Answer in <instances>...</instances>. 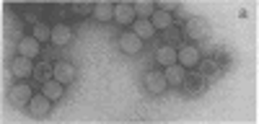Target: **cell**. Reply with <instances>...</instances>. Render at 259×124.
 <instances>
[{"instance_id":"7a4b0ae2","label":"cell","mask_w":259,"mask_h":124,"mask_svg":"<svg viewBox=\"0 0 259 124\" xmlns=\"http://www.w3.org/2000/svg\"><path fill=\"white\" fill-rule=\"evenodd\" d=\"M11 103L16 109H24V106H29L31 103V98H34V93H31V86H26V83H18V86H13L11 88Z\"/></svg>"},{"instance_id":"603a6c76","label":"cell","mask_w":259,"mask_h":124,"mask_svg":"<svg viewBox=\"0 0 259 124\" xmlns=\"http://www.w3.org/2000/svg\"><path fill=\"white\" fill-rule=\"evenodd\" d=\"M133 11H135V16H143V18H148V16H153V3H135L133 6Z\"/></svg>"},{"instance_id":"44dd1931","label":"cell","mask_w":259,"mask_h":124,"mask_svg":"<svg viewBox=\"0 0 259 124\" xmlns=\"http://www.w3.org/2000/svg\"><path fill=\"white\" fill-rule=\"evenodd\" d=\"M212 59L218 62V68H221V73L223 70H228L231 65H233V57L226 52V49H215V54H212Z\"/></svg>"},{"instance_id":"8fae6325","label":"cell","mask_w":259,"mask_h":124,"mask_svg":"<svg viewBox=\"0 0 259 124\" xmlns=\"http://www.w3.org/2000/svg\"><path fill=\"white\" fill-rule=\"evenodd\" d=\"M11 73L16 75V78H29V75H34V65L29 62V57H16L13 59V65H11Z\"/></svg>"},{"instance_id":"4316f807","label":"cell","mask_w":259,"mask_h":124,"mask_svg":"<svg viewBox=\"0 0 259 124\" xmlns=\"http://www.w3.org/2000/svg\"><path fill=\"white\" fill-rule=\"evenodd\" d=\"M52 16H55V18H62V16H65V8H52Z\"/></svg>"},{"instance_id":"cb8c5ba5","label":"cell","mask_w":259,"mask_h":124,"mask_svg":"<svg viewBox=\"0 0 259 124\" xmlns=\"http://www.w3.org/2000/svg\"><path fill=\"white\" fill-rule=\"evenodd\" d=\"M34 39H36V41H47V39H52V31H50L45 24H36V26H34Z\"/></svg>"},{"instance_id":"7402d4cb","label":"cell","mask_w":259,"mask_h":124,"mask_svg":"<svg viewBox=\"0 0 259 124\" xmlns=\"http://www.w3.org/2000/svg\"><path fill=\"white\" fill-rule=\"evenodd\" d=\"M94 13H96V18H99V21H109V16H114V6L101 3V6H96V8H94Z\"/></svg>"},{"instance_id":"9a60e30c","label":"cell","mask_w":259,"mask_h":124,"mask_svg":"<svg viewBox=\"0 0 259 124\" xmlns=\"http://www.w3.org/2000/svg\"><path fill=\"white\" fill-rule=\"evenodd\" d=\"M166 83H171V86H182L184 83V78H187V70L179 65V62H174V65H168L166 68Z\"/></svg>"},{"instance_id":"8992f818","label":"cell","mask_w":259,"mask_h":124,"mask_svg":"<svg viewBox=\"0 0 259 124\" xmlns=\"http://www.w3.org/2000/svg\"><path fill=\"white\" fill-rule=\"evenodd\" d=\"M166 86H168V83H166V75H163V73L153 70V73L145 75V88H148L150 93H163Z\"/></svg>"},{"instance_id":"ffe728a7","label":"cell","mask_w":259,"mask_h":124,"mask_svg":"<svg viewBox=\"0 0 259 124\" xmlns=\"http://www.w3.org/2000/svg\"><path fill=\"white\" fill-rule=\"evenodd\" d=\"M41 88H45V96H50L52 101H57V98L62 96V83H60V80H55V78H52V80H47Z\"/></svg>"},{"instance_id":"4fadbf2b","label":"cell","mask_w":259,"mask_h":124,"mask_svg":"<svg viewBox=\"0 0 259 124\" xmlns=\"http://www.w3.org/2000/svg\"><path fill=\"white\" fill-rule=\"evenodd\" d=\"M39 52H41V49H39V41H36L34 36H26V39L18 41V54H21V57H29V59H31V57H36Z\"/></svg>"},{"instance_id":"d6986e66","label":"cell","mask_w":259,"mask_h":124,"mask_svg":"<svg viewBox=\"0 0 259 124\" xmlns=\"http://www.w3.org/2000/svg\"><path fill=\"white\" fill-rule=\"evenodd\" d=\"M163 41H166V47H182V31L177 29V26H171V29H166L163 31Z\"/></svg>"},{"instance_id":"ba28073f","label":"cell","mask_w":259,"mask_h":124,"mask_svg":"<svg viewBox=\"0 0 259 124\" xmlns=\"http://www.w3.org/2000/svg\"><path fill=\"white\" fill-rule=\"evenodd\" d=\"M73 78H75V68L70 65L68 59L55 62V80H60L62 86H65V83H73Z\"/></svg>"},{"instance_id":"5bb4252c","label":"cell","mask_w":259,"mask_h":124,"mask_svg":"<svg viewBox=\"0 0 259 124\" xmlns=\"http://www.w3.org/2000/svg\"><path fill=\"white\" fill-rule=\"evenodd\" d=\"M114 21L117 24H135V11L130 3H119L114 6Z\"/></svg>"},{"instance_id":"3957f363","label":"cell","mask_w":259,"mask_h":124,"mask_svg":"<svg viewBox=\"0 0 259 124\" xmlns=\"http://www.w3.org/2000/svg\"><path fill=\"white\" fill-rule=\"evenodd\" d=\"M200 49L197 47H179L177 49V62L182 68H197V62H200Z\"/></svg>"},{"instance_id":"52a82bcc","label":"cell","mask_w":259,"mask_h":124,"mask_svg":"<svg viewBox=\"0 0 259 124\" xmlns=\"http://www.w3.org/2000/svg\"><path fill=\"white\" fill-rule=\"evenodd\" d=\"M184 34L192 39V41H197V39H205L207 34V26H205V21L202 18H189L187 21V26H184Z\"/></svg>"},{"instance_id":"9c48e42d","label":"cell","mask_w":259,"mask_h":124,"mask_svg":"<svg viewBox=\"0 0 259 124\" xmlns=\"http://www.w3.org/2000/svg\"><path fill=\"white\" fill-rule=\"evenodd\" d=\"M197 73H202V75L207 78V83H212V80H218V78H221V68H218V62H215L212 57L197 62Z\"/></svg>"},{"instance_id":"5b68a950","label":"cell","mask_w":259,"mask_h":124,"mask_svg":"<svg viewBox=\"0 0 259 124\" xmlns=\"http://www.w3.org/2000/svg\"><path fill=\"white\" fill-rule=\"evenodd\" d=\"M50 101H52V98L45 96V93H41V96H34L31 103H29V114H31V116H47V114H50V106H52Z\"/></svg>"},{"instance_id":"ac0fdd59","label":"cell","mask_w":259,"mask_h":124,"mask_svg":"<svg viewBox=\"0 0 259 124\" xmlns=\"http://www.w3.org/2000/svg\"><path fill=\"white\" fill-rule=\"evenodd\" d=\"M156 59L161 62V65H166V68H168V65H174V62H177V49L163 44V47L156 52Z\"/></svg>"},{"instance_id":"d4e9b609","label":"cell","mask_w":259,"mask_h":124,"mask_svg":"<svg viewBox=\"0 0 259 124\" xmlns=\"http://www.w3.org/2000/svg\"><path fill=\"white\" fill-rule=\"evenodd\" d=\"M45 59L47 62H60L62 59V49L60 47H47L45 49Z\"/></svg>"},{"instance_id":"30bf717a","label":"cell","mask_w":259,"mask_h":124,"mask_svg":"<svg viewBox=\"0 0 259 124\" xmlns=\"http://www.w3.org/2000/svg\"><path fill=\"white\" fill-rule=\"evenodd\" d=\"M52 78H55V65H52V62H47V59L36 62V65H34V80L45 86V83L52 80Z\"/></svg>"},{"instance_id":"6da1fadb","label":"cell","mask_w":259,"mask_h":124,"mask_svg":"<svg viewBox=\"0 0 259 124\" xmlns=\"http://www.w3.org/2000/svg\"><path fill=\"white\" fill-rule=\"evenodd\" d=\"M207 86H210L207 78H205L202 73H197V70H194L192 75L187 73V78H184V83H182V88H184L187 96H200V93L207 91Z\"/></svg>"},{"instance_id":"484cf974","label":"cell","mask_w":259,"mask_h":124,"mask_svg":"<svg viewBox=\"0 0 259 124\" xmlns=\"http://www.w3.org/2000/svg\"><path fill=\"white\" fill-rule=\"evenodd\" d=\"M70 11H73L75 16H89L94 8H91V6H85V3H75V6H70Z\"/></svg>"},{"instance_id":"e0dca14e","label":"cell","mask_w":259,"mask_h":124,"mask_svg":"<svg viewBox=\"0 0 259 124\" xmlns=\"http://www.w3.org/2000/svg\"><path fill=\"white\" fill-rule=\"evenodd\" d=\"M133 31H135L143 41H145V39H150V36L156 34L153 24H150V18H140V21H135V24H133Z\"/></svg>"},{"instance_id":"7c38bea8","label":"cell","mask_w":259,"mask_h":124,"mask_svg":"<svg viewBox=\"0 0 259 124\" xmlns=\"http://www.w3.org/2000/svg\"><path fill=\"white\" fill-rule=\"evenodd\" d=\"M70 36H73V31H70V26L68 24H57L55 29H52V44L55 47H65V44H68V41H70Z\"/></svg>"},{"instance_id":"2e32d148","label":"cell","mask_w":259,"mask_h":124,"mask_svg":"<svg viewBox=\"0 0 259 124\" xmlns=\"http://www.w3.org/2000/svg\"><path fill=\"white\" fill-rule=\"evenodd\" d=\"M150 24H153V29L166 31V29L174 26V18H171V13H166V11H153V16H150Z\"/></svg>"},{"instance_id":"277c9868","label":"cell","mask_w":259,"mask_h":124,"mask_svg":"<svg viewBox=\"0 0 259 124\" xmlns=\"http://www.w3.org/2000/svg\"><path fill=\"white\" fill-rule=\"evenodd\" d=\"M119 49L127 52V54H138V52L143 49V39H140L135 31H127V34L119 36Z\"/></svg>"}]
</instances>
